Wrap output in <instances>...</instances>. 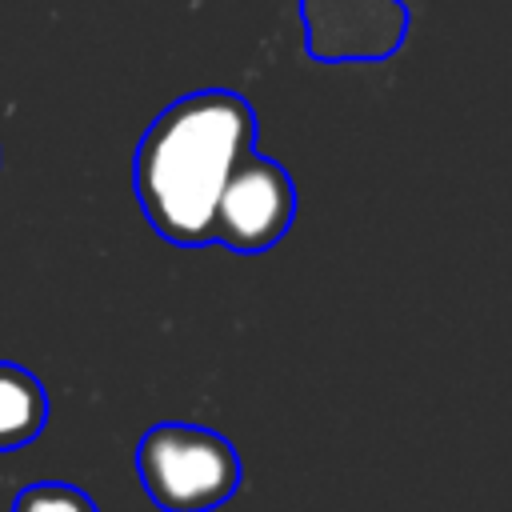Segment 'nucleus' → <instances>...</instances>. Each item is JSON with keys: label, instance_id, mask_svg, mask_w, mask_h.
<instances>
[{"label": "nucleus", "instance_id": "obj_6", "mask_svg": "<svg viewBox=\"0 0 512 512\" xmlns=\"http://www.w3.org/2000/svg\"><path fill=\"white\" fill-rule=\"evenodd\" d=\"M12 512H100L92 504V496L76 484L64 480H40L20 488V496L12 500Z\"/></svg>", "mask_w": 512, "mask_h": 512}, {"label": "nucleus", "instance_id": "obj_5", "mask_svg": "<svg viewBox=\"0 0 512 512\" xmlns=\"http://www.w3.org/2000/svg\"><path fill=\"white\" fill-rule=\"evenodd\" d=\"M44 424H48L44 384L28 368L0 360V452L32 444L44 432Z\"/></svg>", "mask_w": 512, "mask_h": 512}, {"label": "nucleus", "instance_id": "obj_3", "mask_svg": "<svg viewBox=\"0 0 512 512\" xmlns=\"http://www.w3.org/2000/svg\"><path fill=\"white\" fill-rule=\"evenodd\" d=\"M296 220V184L284 164L256 148L232 168L216 204V244L232 252H268Z\"/></svg>", "mask_w": 512, "mask_h": 512}, {"label": "nucleus", "instance_id": "obj_1", "mask_svg": "<svg viewBox=\"0 0 512 512\" xmlns=\"http://www.w3.org/2000/svg\"><path fill=\"white\" fill-rule=\"evenodd\" d=\"M252 144L256 112L240 92L204 88L172 100L132 160V188L152 232L176 248L216 244L220 192Z\"/></svg>", "mask_w": 512, "mask_h": 512}, {"label": "nucleus", "instance_id": "obj_2", "mask_svg": "<svg viewBox=\"0 0 512 512\" xmlns=\"http://www.w3.org/2000/svg\"><path fill=\"white\" fill-rule=\"evenodd\" d=\"M148 500L164 512H212L240 488V456L228 436L204 424H152L136 448Z\"/></svg>", "mask_w": 512, "mask_h": 512}, {"label": "nucleus", "instance_id": "obj_4", "mask_svg": "<svg viewBox=\"0 0 512 512\" xmlns=\"http://www.w3.org/2000/svg\"><path fill=\"white\" fill-rule=\"evenodd\" d=\"M304 44L320 64L388 60L408 36L404 0H300Z\"/></svg>", "mask_w": 512, "mask_h": 512}]
</instances>
